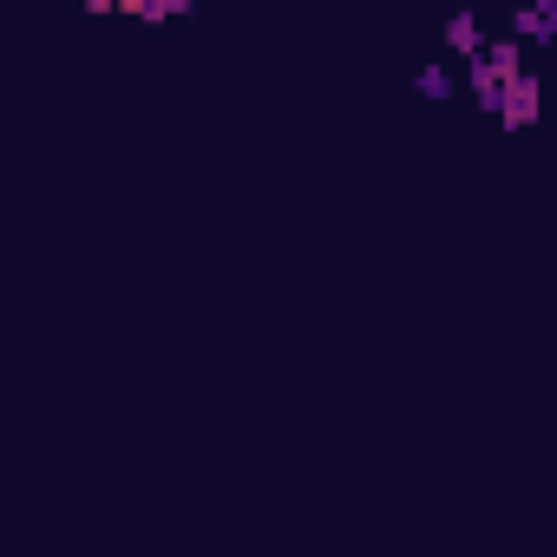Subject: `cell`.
<instances>
[{
	"label": "cell",
	"instance_id": "cell-5",
	"mask_svg": "<svg viewBox=\"0 0 557 557\" xmlns=\"http://www.w3.org/2000/svg\"><path fill=\"white\" fill-rule=\"evenodd\" d=\"M413 92L440 106V99H453V92H459V79H453V66H446V60H426V66L413 73Z\"/></svg>",
	"mask_w": 557,
	"mask_h": 557
},
{
	"label": "cell",
	"instance_id": "cell-1",
	"mask_svg": "<svg viewBox=\"0 0 557 557\" xmlns=\"http://www.w3.org/2000/svg\"><path fill=\"white\" fill-rule=\"evenodd\" d=\"M524 79V47L518 40H492V53L485 60H472V106L479 112H505V92Z\"/></svg>",
	"mask_w": 557,
	"mask_h": 557
},
{
	"label": "cell",
	"instance_id": "cell-4",
	"mask_svg": "<svg viewBox=\"0 0 557 557\" xmlns=\"http://www.w3.org/2000/svg\"><path fill=\"white\" fill-rule=\"evenodd\" d=\"M537 99H544V86L524 73V79L505 92V112H498V125H505V132H524V125H537Z\"/></svg>",
	"mask_w": 557,
	"mask_h": 557
},
{
	"label": "cell",
	"instance_id": "cell-2",
	"mask_svg": "<svg viewBox=\"0 0 557 557\" xmlns=\"http://www.w3.org/2000/svg\"><path fill=\"white\" fill-rule=\"evenodd\" d=\"M511 40L550 47L557 40V0H524V8H511Z\"/></svg>",
	"mask_w": 557,
	"mask_h": 557
},
{
	"label": "cell",
	"instance_id": "cell-3",
	"mask_svg": "<svg viewBox=\"0 0 557 557\" xmlns=\"http://www.w3.org/2000/svg\"><path fill=\"white\" fill-rule=\"evenodd\" d=\"M446 53H459L466 66L492 53V40H485V27H479V14H453V21H446Z\"/></svg>",
	"mask_w": 557,
	"mask_h": 557
},
{
	"label": "cell",
	"instance_id": "cell-6",
	"mask_svg": "<svg viewBox=\"0 0 557 557\" xmlns=\"http://www.w3.org/2000/svg\"><path fill=\"white\" fill-rule=\"evenodd\" d=\"M125 14H132V21H184L190 0H132Z\"/></svg>",
	"mask_w": 557,
	"mask_h": 557
}]
</instances>
